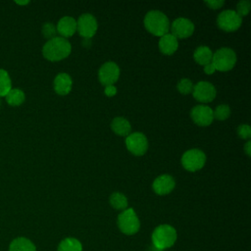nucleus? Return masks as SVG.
<instances>
[{
    "mask_svg": "<svg viewBox=\"0 0 251 251\" xmlns=\"http://www.w3.org/2000/svg\"><path fill=\"white\" fill-rule=\"evenodd\" d=\"M176 182L173 176L169 175H162L153 181V190L158 195L169 194L175 188Z\"/></svg>",
    "mask_w": 251,
    "mask_h": 251,
    "instance_id": "14",
    "label": "nucleus"
},
{
    "mask_svg": "<svg viewBox=\"0 0 251 251\" xmlns=\"http://www.w3.org/2000/svg\"><path fill=\"white\" fill-rule=\"evenodd\" d=\"M126 145L128 151L135 156H141L145 154L148 148L147 138L141 132L129 133L126 138Z\"/></svg>",
    "mask_w": 251,
    "mask_h": 251,
    "instance_id": "8",
    "label": "nucleus"
},
{
    "mask_svg": "<svg viewBox=\"0 0 251 251\" xmlns=\"http://www.w3.org/2000/svg\"><path fill=\"white\" fill-rule=\"evenodd\" d=\"M16 3L19 5H26L29 3V1H16Z\"/></svg>",
    "mask_w": 251,
    "mask_h": 251,
    "instance_id": "34",
    "label": "nucleus"
},
{
    "mask_svg": "<svg viewBox=\"0 0 251 251\" xmlns=\"http://www.w3.org/2000/svg\"><path fill=\"white\" fill-rule=\"evenodd\" d=\"M12 88V80L8 72L0 69V97L5 96Z\"/></svg>",
    "mask_w": 251,
    "mask_h": 251,
    "instance_id": "24",
    "label": "nucleus"
},
{
    "mask_svg": "<svg viewBox=\"0 0 251 251\" xmlns=\"http://www.w3.org/2000/svg\"><path fill=\"white\" fill-rule=\"evenodd\" d=\"M5 99L10 106L16 107L22 105L25 102V95L24 91L19 88H11L10 91L5 95Z\"/></svg>",
    "mask_w": 251,
    "mask_h": 251,
    "instance_id": "22",
    "label": "nucleus"
},
{
    "mask_svg": "<svg viewBox=\"0 0 251 251\" xmlns=\"http://www.w3.org/2000/svg\"><path fill=\"white\" fill-rule=\"evenodd\" d=\"M104 92L107 96L109 97H112L114 96L116 93H117V88L114 86V85H107L104 89Z\"/></svg>",
    "mask_w": 251,
    "mask_h": 251,
    "instance_id": "31",
    "label": "nucleus"
},
{
    "mask_svg": "<svg viewBox=\"0 0 251 251\" xmlns=\"http://www.w3.org/2000/svg\"><path fill=\"white\" fill-rule=\"evenodd\" d=\"M56 29L61 37H70L76 31V21L69 16L63 17L58 22Z\"/></svg>",
    "mask_w": 251,
    "mask_h": 251,
    "instance_id": "15",
    "label": "nucleus"
},
{
    "mask_svg": "<svg viewBox=\"0 0 251 251\" xmlns=\"http://www.w3.org/2000/svg\"><path fill=\"white\" fill-rule=\"evenodd\" d=\"M9 251H36V247L30 239L20 236L11 241Z\"/></svg>",
    "mask_w": 251,
    "mask_h": 251,
    "instance_id": "18",
    "label": "nucleus"
},
{
    "mask_svg": "<svg viewBox=\"0 0 251 251\" xmlns=\"http://www.w3.org/2000/svg\"><path fill=\"white\" fill-rule=\"evenodd\" d=\"M206 162V155L199 149H190L181 157V165L189 172H196L202 169Z\"/></svg>",
    "mask_w": 251,
    "mask_h": 251,
    "instance_id": "6",
    "label": "nucleus"
},
{
    "mask_svg": "<svg viewBox=\"0 0 251 251\" xmlns=\"http://www.w3.org/2000/svg\"><path fill=\"white\" fill-rule=\"evenodd\" d=\"M111 127L115 133L121 136H127L131 130L130 124L123 117H116L112 121Z\"/></svg>",
    "mask_w": 251,
    "mask_h": 251,
    "instance_id": "19",
    "label": "nucleus"
},
{
    "mask_svg": "<svg viewBox=\"0 0 251 251\" xmlns=\"http://www.w3.org/2000/svg\"><path fill=\"white\" fill-rule=\"evenodd\" d=\"M120 76V68L114 62H106L101 66L98 73L99 80L105 86L113 85Z\"/></svg>",
    "mask_w": 251,
    "mask_h": 251,
    "instance_id": "10",
    "label": "nucleus"
},
{
    "mask_svg": "<svg viewBox=\"0 0 251 251\" xmlns=\"http://www.w3.org/2000/svg\"><path fill=\"white\" fill-rule=\"evenodd\" d=\"M237 134L242 139H248L251 136V127L247 124H242L237 127Z\"/></svg>",
    "mask_w": 251,
    "mask_h": 251,
    "instance_id": "29",
    "label": "nucleus"
},
{
    "mask_svg": "<svg viewBox=\"0 0 251 251\" xmlns=\"http://www.w3.org/2000/svg\"><path fill=\"white\" fill-rule=\"evenodd\" d=\"M118 226L126 235L135 234L139 230L140 222L133 209H126L118 216Z\"/></svg>",
    "mask_w": 251,
    "mask_h": 251,
    "instance_id": "5",
    "label": "nucleus"
},
{
    "mask_svg": "<svg viewBox=\"0 0 251 251\" xmlns=\"http://www.w3.org/2000/svg\"><path fill=\"white\" fill-rule=\"evenodd\" d=\"M144 25L150 33L156 36H163L168 33L170 23L164 13L153 10L146 14L144 18Z\"/></svg>",
    "mask_w": 251,
    "mask_h": 251,
    "instance_id": "3",
    "label": "nucleus"
},
{
    "mask_svg": "<svg viewBox=\"0 0 251 251\" xmlns=\"http://www.w3.org/2000/svg\"><path fill=\"white\" fill-rule=\"evenodd\" d=\"M244 150L248 156L251 155V141H247L244 145Z\"/></svg>",
    "mask_w": 251,
    "mask_h": 251,
    "instance_id": "33",
    "label": "nucleus"
},
{
    "mask_svg": "<svg viewBox=\"0 0 251 251\" xmlns=\"http://www.w3.org/2000/svg\"><path fill=\"white\" fill-rule=\"evenodd\" d=\"M73 81L68 74L61 73L54 79V90L59 95H67L72 89Z\"/></svg>",
    "mask_w": 251,
    "mask_h": 251,
    "instance_id": "16",
    "label": "nucleus"
},
{
    "mask_svg": "<svg viewBox=\"0 0 251 251\" xmlns=\"http://www.w3.org/2000/svg\"><path fill=\"white\" fill-rule=\"evenodd\" d=\"M172 35L177 38L189 37L194 31V25L192 22L185 18H178L175 20L172 24Z\"/></svg>",
    "mask_w": 251,
    "mask_h": 251,
    "instance_id": "13",
    "label": "nucleus"
},
{
    "mask_svg": "<svg viewBox=\"0 0 251 251\" xmlns=\"http://www.w3.org/2000/svg\"><path fill=\"white\" fill-rule=\"evenodd\" d=\"M242 23V18H240L235 11L226 10L220 13L217 19L218 26L227 32L235 31L239 28Z\"/></svg>",
    "mask_w": 251,
    "mask_h": 251,
    "instance_id": "7",
    "label": "nucleus"
},
{
    "mask_svg": "<svg viewBox=\"0 0 251 251\" xmlns=\"http://www.w3.org/2000/svg\"><path fill=\"white\" fill-rule=\"evenodd\" d=\"M216 93L215 86L208 81H199L196 85H193V97L199 102H212L216 97Z\"/></svg>",
    "mask_w": 251,
    "mask_h": 251,
    "instance_id": "11",
    "label": "nucleus"
},
{
    "mask_svg": "<svg viewBox=\"0 0 251 251\" xmlns=\"http://www.w3.org/2000/svg\"><path fill=\"white\" fill-rule=\"evenodd\" d=\"M236 63L235 52L227 47L221 48L213 54L212 64L214 65L216 71L227 72L230 71Z\"/></svg>",
    "mask_w": 251,
    "mask_h": 251,
    "instance_id": "4",
    "label": "nucleus"
},
{
    "mask_svg": "<svg viewBox=\"0 0 251 251\" xmlns=\"http://www.w3.org/2000/svg\"><path fill=\"white\" fill-rule=\"evenodd\" d=\"M71 51V43L68 39L61 36H56L48 40L42 48V54L44 58L51 62H56L67 58Z\"/></svg>",
    "mask_w": 251,
    "mask_h": 251,
    "instance_id": "1",
    "label": "nucleus"
},
{
    "mask_svg": "<svg viewBox=\"0 0 251 251\" xmlns=\"http://www.w3.org/2000/svg\"><path fill=\"white\" fill-rule=\"evenodd\" d=\"M204 72H205V74H207V75H212V74H214V73L216 72V69H215L214 65L212 64V62L209 63V64H207L206 66H204Z\"/></svg>",
    "mask_w": 251,
    "mask_h": 251,
    "instance_id": "32",
    "label": "nucleus"
},
{
    "mask_svg": "<svg viewBox=\"0 0 251 251\" xmlns=\"http://www.w3.org/2000/svg\"><path fill=\"white\" fill-rule=\"evenodd\" d=\"M250 7H251V4L249 1L247 0H242V1H239L237 3V6H236V14L242 18V17H245L249 11H250Z\"/></svg>",
    "mask_w": 251,
    "mask_h": 251,
    "instance_id": "28",
    "label": "nucleus"
},
{
    "mask_svg": "<svg viewBox=\"0 0 251 251\" xmlns=\"http://www.w3.org/2000/svg\"><path fill=\"white\" fill-rule=\"evenodd\" d=\"M177 90L183 95L191 93L193 90V84H192L191 80L188 78L180 79L177 83Z\"/></svg>",
    "mask_w": 251,
    "mask_h": 251,
    "instance_id": "26",
    "label": "nucleus"
},
{
    "mask_svg": "<svg viewBox=\"0 0 251 251\" xmlns=\"http://www.w3.org/2000/svg\"><path fill=\"white\" fill-rule=\"evenodd\" d=\"M76 30L84 38H91L97 30L96 19L91 14H82L76 22Z\"/></svg>",
    "mask_w": 251,
    "mask_h": 251,
    "instance_id": "9",
    "label": "nucleus"
},
{
    "mask_svg": "<svg viewBox=\"0 0 251 251\" xmlns=\"http://www.w3.org/2000/svg\"><path fill=\"white\" fill-rule=\"evenodd\" d=\"M230 115V109L227 105H219L215 111H213V116L214 119H217L219 121H224L226 120Z\"/></svg>",
    "mask_w": 251,
    "mask_h": 251,
    "instance_id": "25",
    "label": "nucleus"
},
{
    "mask_svg": "<svg viewBox=\"0 0 251 251\" xmlns=\"http://www.w3.org/2000/svg\"><path fill=\"white\" fill-rule=\"evenodd\" d=\"M110 204L116 210H126L127 209V199L126 197L120 192H114L110 196Z\"/></svg>",
    "mask_w": 251,
    "mask_h": 251,
    "instance_id": "23",
    "label": "nucleus"
},
{
    "mask_svg": "<svg viewBox=\"0 0 251 251\" xmlns=\"http://www.w3.org/2000/svg\"><path fill=\"white\" fill-rule=\"evenodd\" d=\"M56 33H57V29L52 23H45L42 25V34L45 38L50 40L56 37Z\"/></svg>",
    "mask_w": 251,
    "mask_h": 251,
    "instance_id": "27",
    "label": "nucleus"
},
{
    "mask_svg": "<svg viewBox=\"0 0 251 251\" xmlns=\"http://www.w3.org/2000/svg\"><path fill=\"white\" fill-rule=\"evenodd\" d=\"M190 116L193 122L200 126H207L211 125L214 120L213 110L205 105H197L193 107Z\"/></svg>",
    "mask_w": 251,
    "mask_h": 251,
    "instance_id": "12",
    "label": "nucleus"
},
{
    "mask_svg": "<svg viewBox=\"0 0 251 251\" xmlns=\"http://www.w3.org/2000/svg\"><path fill=\"white\" fill-rule=\"evenodd\" d=\"M178 47L177 39L172 35L171 33H167L161 36L159 41V49L165 55H172L174 54Z\"/></svg>",
    "mask_w": 251,
    "mask_h": 251,
    "instance_id": "17",
    "label": "nucleus"
},
{
    "mask_svg": "<svg viewBox=\"0 0 251 251\" xmlns=\"http://www.w3.org/2000/svg\"><path fill=\"white\" fill-rule=\"evenodd\" d=\"M177 234L175 227L170 225H160L152 232V243L153 246L159 250L163 251L172 247L176 240Z\"/></svg>",
    "mask_w": 251,
    "mask_h": 251,
    "instance_id": "2",
    "label": "nucleus"
},
{
    "mask_svg": "<svg viewBox=\"0 0 251 251\" xmlns=\"http://www.w3.org/2000/svg\"><path fill=\"white\" fill-rule=\"evenodd\" d=\"M224 1L223 0H212V1H205V4H207L209 6V8L211 9H219L224 5Z\"/></svg>",
    "mask_w": 251,
    "mask_h": 251,
    "instance_id": "30",
    "label": "nucleus"
},
{
    "mask_svg": "<svg viewBox=\"0 0 251 251\" xmlns=\"http://www.w3.org/2000/svg\"><path fill=\"white\" fill-rule=\"evenodd\" d=\"M57 251H82V244L75 237H66L59 243Z\"/></svg>",
    "mask_w": 251,
    "mask_h": 251,
    "instance_id": "21",
    "label": "nucleus"
},
{
    "mask_svg": "<svg viewBox=\"0 0 251 251\" xmlns=\"http://www.w3.org/2000/svg\"><path fill=\"white\" fill-rule=\"evenodd\" d=\"M193 58L196 63L202 66H206L207 64L212 62L213 53L212 50L207 46H199L193 54Z\"/></svg>",
    "mask_w": 251,
    "mask_h": 251,
    "instance_id": "20",
    "label": "nucleus"
}]
</instances>
